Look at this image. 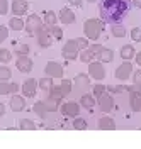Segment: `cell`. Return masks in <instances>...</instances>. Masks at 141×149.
Masks as SVG:
<instances>
[{
    "instance_id": "33",
    "label": "cell",
    "mask_w": 141,
    "mask_h": 149,
    "mask_svg": "<svg viewBox=\"0 0 141 149\" xmlns=\"http://www.w3.org/2000/svg\"><path fill=\"white\" fill-rule=\"evenodd\" d=\"M73 129H76V130H83V129H87V120L85 119H82V117H73Z\"/></svg>"
},
{
    "instance_id": "13",
    "label": "cell",
    "mask_w": 141,
    "mask_h": 149,
    "mask_svg": "<svg viewBox=\"0 0 141 149\" xmlns=\"http://www.w3.org/2000/svg\"><path fill=\"white\" fill-rule=\"evenodd\" d=\"M133 73V65L129 61H124L121 66H117V70H116V78L117 80H121V81H126Z\"/></svg>"
},
{
    "instance_id": "32",
    "label": "cell",
    "mask_w": 141,
    "mask_h": 149,
    "mask_svg": "<svg viewBox=\"0 0 141 149\" xmlns=\"http://www.w3.org/2000/svg\"><path fill=\"white\" fill-rule=\"evenodd\" d=\"M12 78V70L9 66H0V81H9Z\"/></svg>"
},
{
    "instance_id": "15",
    "label": "cell",
    "mask_w": 141,
    "mask_h": 149,
    "mask_svg": "<svg viewBox=\"0 0 141 149\" xmlns=\"http://www.w3.org/2000/svg\"><path fill=\"white\" fill-rule=\"evenodd\" d=\"M26 97L24 95H15L14 93V97H10V109L14 112H22L26 109Z\"/></svg>"
},
{
    "instance_id": "20",
    "label": "cell",
    "mask_w": 141,
    "mask_h": 149,
    "mask_svg": "<svg viewBox=\"0 0 141 149\" xmlns=\"http://www.w3.org/2000/svg\"><path fill=\"white\" fill-rule=\"evenodd\" d=\"M129 105H131V110H134V112L141 110V93L140 92L129 93Z\"/></svg>"
},
{
    "instance_id": "48",
    "label": "cell",
    "mask_w": 141,
    "mask_h": 149,
    "mask_svg": "<svg viewBox=\"0 0 141 149\" xmlns=\"http://www.w3.org/2000/svg\"><path fill=\"white\" fill-rule=\"evenodd\" d=\"M134 58H136V63L141 66V53H136V56H134Z\"/></svg>"
},
{
    "instance_id": "40",
    "label": "cell",
    "mask_w": 141,
    "mask_h": 149,
    "mask_svg": "<svg viewBox=\"0 0 141 149\" xmlns=\"http://www.w3.org/2000/svg\"><path fill=\"white\" fill-rule=\"evenodd\" d=\"M15 53L17 54H29V46L27 44H19L17 49H15Z\"/></svg>"
},
{
    "instance_id": "25",
    "label": "cell",
    "mask_w": 141,
    "mask_h": 149,
    "mask_svg": "<svg viewBox=\"0 0 141 149\" xmlns=\"http://www.w3.org/2000/svg\"><path fill=\"white\" fill-rule=\"evenodd\" d=\"M78 58H80L82 63H90V61H94L95 54L90 47H85V49H82V54H78Z\"/></svg>"
},
{
    "instance_id": "36",
    "label": "cell",
    "mask_w": 141,
    "mask_h": 149,
    "mask_svg": "<svg viewBox=\"0 0 141 149\" xmlns=\"http://www.w3.org/2000/svg\"><path fill=\"white\" fill-rule=\"evenodd\" d=\"M131 39L134 42H141V27L131 29Z\"/></svg>"
},
{
    "instance_id": "26",
    "label": "cell",
    "mask_w": 141,
    "mask_h": 149,
    "mask_svg": "<svg viewBox=\"0 0 141 149\" xmlns=\"http://www.w3.org/2000/svg\"><path fill=\"white\" fill-rule=\"evenodd\" d=\"M53 78L51 76H46V78H41L38 81V86L41 88V90H44V92H49L51 90V86H53Z\"/></svg>"
},
{
    "instance_id": "19",
    "label": "cell",
    "mask_w": 141,
    "mask_h": 149,
    "mask_svg": "<svg viewBox=\"0 0 141 149\" xmlns=\"http://www.w3.org/2000/svg\"><path fill=\"white\" fill-rule=\"evenodd\" d=\"M97 127L100 130H114L116 129V122H114L112 117H100Z\"/></svg>"
},
{
    "instance_id": "28",
    "label": "cell",
    "mask_w": 141,
    "mask_h": 149,
    "mask_svg": "<svg viewBox=\"0 0 141 149\" xmlns=\"http://www.w3.org/2000/svg\"><path fill=\"white\" fill-rule=\"evenodd\" d=\"M114 37H124L126 36V27L122 24H112V29H111Z\"/></svg>"
},
{
    "instance_id": "6",
    "label": "cell",
    "mask_w": 141,
    "mask_h": 149,
    "mask_svg": "<svg viewBox=\"0 0 141 149\" xmlns=\"http://www.w3.org/2000/svg\"><path fill=\"white\" fill-rule=\"evenodd\" d=\"M36 37H38V44L41 47H49L53 44V37L49 34V31H48V26H41V29H38V32H36Z\"/></svg>"
},
{
    "instance_id": "37",
    "label": "cell",
    "mask_w": 141,
    "mask_h": 149,
    "mask_svg": "<svg viewBox=\"0 0 141 149\" xmlns=\"http://www.w3.org/2000/svg\"><path fill=\"white\" fill-rule=\"evenodd\" d=\"M102 93H105V86H104V85H100V83H97L94 86V97H97V98H99Z\"/></svg>"
},
{
    "instance_id": "35",
    "label": "cell",
    "mask_w": 141,
    "mask_h": 149,
    "mask_svg": "<svg viewBox=\"0 0 141 149\" xmlns=\"http://www.w3.org/2000/svg\"><path fill=\"white\" fill-rule=\"evenodd\" d=\"M105 90L111 93V95H114V93H122V92H126V85H111Z\"/></svg>"
},
{
    "instance_id": "23",
    "label": "cell",
    "mask_w": 141,
    "mask_h": 149,
    "mask_svg": "<svg viewBox=\"0 0 141 149\" xmlns=\"http://www.w3.org/2000/svg\"><path fill=\"white\" fill-rule=\"evenodd\" d=\"M43 22H44V26H48V27H51V26H56L58 15L53 12V10H46V12H44V17H43Z\"/></svg>"
},
{
    "instance_id": "34",
    "label": "cell",
    "mask_w": 141,
    "mask_h": 149,
    "mask_svg": "<svg viewBox=\"0 0 141 149\" xmlns=\"http://www.w3.org/2000/svg\"><path fill=\"white\" fill-rule=\"evenodd\" d=\"M60 90H61V93H63V97H66L68 93L72 92V81H70V80H61Z\"/></svg>"
},
{
    "instance_id": "1",
    "label": "cell",
    "mask_w": 141,
    "mask_h": 149,
    "mask_svg": "<svg viewBox=\"0 0 141 149\" xmlns=\"http://www.w3.org/2000/svg\"><path fill=\"white\" fill-rule=\"evenodd\" d=\"M131 0H99L100 19L107 24H121L131 12Z\"/></svg>"
},
{
    "instance_id": "31",
    "label": "cell",
    "mask_w": 141,
    "mask_h": 149,
    "mask_svg": "<svg viewBox=\"0 0 141 149\" xmlns=\"http://www.w3.org/2000/svg\"><path fill=\"white\" fill-rule=\"evenodd\" d=\"M12 61V53H10V49H5V47H0V63H4V65H7Z\"/></svg>"
},
{
    "instance_id": "27",
    "label": "cell",
    "mask_w": 141,
    "mask_h": 149,
    "mask_svg": "<svg viewBox=\"0 0 141 149\" xmlns=\"http://www.w3.org/2000/svg\"><path fill=\"white\" fill-rule=\"evenodd\" d=\"M73 81H75L76 85H80V86H88V85H90V76L85 74V73H78L75 78H73Z\"/></svg>"
},
{
    "instance_id": "42",
    "label": "cell",
    "mask_w": 141,
    "mask_h": 149,
    "mask_svg": "<svg viewBox=\"0 0 141 149\" xmlns=\"http://www.w3.org/2000/svg\"><path fill=\"white\" fill-rule=\"evenodd\" d=\"M126 92H140L141 93V85L140 83H133V85H129V86H126Z\"/></svg>"
},
{
    "instance_id": "4",
    "label": "cell",
    "mask_w": 141,
    "mask_h": 149,
    "mask_svg": "<svg viewBox=\"0 0 141 149\" xmlns=\"http://www.w3.org/2000/svg\"><path fill=\"white\" fill-rule=\"evenodd\" d=\"M78 54H80V47L76 44V39H68L65 42V46H63V49H61V56L66 61H73V59L78 58Z\"/></svg>"
},
{
    "instance_id": "17",
    "label": "cell",
    "mask_w": 141,
    "mask_h": 149,
    "mask_svg": "<svg viewBox=\"0 0 141 149\" xmlns=\"http://www.w3.org/2000/svg\"><path fill=\"white\" fill-rule=\"evenodd\" d=\"M58 19L61 20V24H73L75 22V14H73L72 9L63 7V9L60 10V14H58Z\"/></svg>"
},
{
    "instance_id": "47",
    "label": "cell",
    "mask_w": 141,
    "mask_h": 149,
    "mask_svg": "<svg viewBox=\"0 0 141 149\" xmlns=\"http://www.w3.org/2000/svg\"><path fill=\"white\" fill-rule=\"evenodd\" d=\"M131 3L134 5V7H138V9H141V0H131Z\"/></svg>"
},
{
    "instance_id": "7",
    "label": "cell",
    "mask_w": 141,
    "mask_h": 149,
    "mask_svg": "<svg viewBox=\"0 0 141 149\" xmlns=\"http://www.w3.org/2000/svg\"><path fill=\"white\" fill-rule=\"evenodd\" d=\"M20 90H22V95H24V97H27V98H34L36 93H38V80H34V78H27V80L22 83Z\"/></svg>"
},
{
    "instance_id": "8",
    "label": "cell",
    "mask_w": 141,
    "mask_h": 149,
    "mask_svg": "<svg viewBox=\"0 0 141 149\" xmlns=\"http://www.w3.org/2000/svg\"><path fill=\"white\" fill-rule=\"evenodd\" d=\"M44 22L41 20V17H39L38 14H31V15H27V20H26V31H27V34H36L38 32V29H41V26H43Z\"/></svg>"
},
{
    "instance_id": "49",
    "label": "cell",
    "mask_w": 141,
    "mask_h": 149,
    "mask_svg": "<svg viewBox=\"0 0 141 149\" xmlns=\"http://www.w3.org/2000/svg\"><path fill=\"white\" fill-rule=\"evenodd\" d=\"M87 2H90V3H95V2H97V0H87Z\"/></svg>"
},
{
    "instance_id": "14",
    "label": "cell",
    "mask_w": 141,
    "mask_h": 149,
    "mask_svg": "<svg viewBox=\"0 0 141 149\" xmlns=\"http://www.w3.org/2000/svg\"><path fill=\"white\" fill-rule=\"evenodd\" d=\"M112 107H114V97L111 93H102L99 97V109L102 112H109L112 110Z\"/></svg>"
},
{
    "instance_id": "29",
    "label": "cell",
    "mask_w": 141,
    "mask_h": 149,
    "mask_svg": "<svg viewBox=\"0 0 141 149\" xmlns=\"http://www.w3.org/2000/svg\"><path fill=\"white\" fill-rule=\"evenodd\" d=\"M48 31H49V34H51L53 39H56V41H61V39H63V29L61 27L51 26V27H48Z\"/></svg>"
},
{
    "instance_id": "5",
    "label": "cell",
    "mask_w": 141,
    "mask_h": 149,
    "mask_svg": "<svg viewBox=\"0 0 141 149\" xmlns=\"http://www.w3.org/2000/svg\"><path fill=\"white\" fill-rule=\"evenodd\" d=\"M88 76L94 78V80H104L105 78V70L100 61H90L88 63Z\"/></svg>"
},
{
    "instance_id": "16",
    "label": "cell",
    "mask_w": 141,
    "mask_h": 149,
    "mask_svg": "<svg viewBox=\"0 0 141 149\" xmlns=\"http://www.w3.org/2000/svg\"><path fill=\"white\" fill-rule=\"evenodd\" d=\"M19 85L12 83V81H0V95H14L15 92H19Z\"/></svg>"
},
{
    "instance_id": "43",
    "label": "cell",
    "mask_w": 141,
    "mask_h": 149,
    "mask_svg": "<svg viewBox=\"0 0 141 149\" xmlns=\"http://www.w3.org/2000/svg\"><path fill=\"white\" fill-rule=\"evenodd\" d=\"M133 83H140L141 85V70H136L133 73Z\"/></svg>"
},
{
    "instance_id": "22",
    "label": "cell",
    "mask_w": 141,
    "mask_h": 149,
    "mask_svg": "<svg viewBox=\"0 0 141 149\" xmlns=\"http://www.w3.org/2000/svg\"><path fill=\"white\" fill-rule=\"evenodd\" d=\"M80 105H82L83 109H87V110H92V109L95 107V97L94 95H90V93L82 95V98H80Z\"/></svg>"
},
{
    "instance_id": "18",
    "label": "cell",
    "mask_w": 141,
    "mask_h": 149,
    "mask_svg": "<svg viewBox=\"0 0 141 149\" xmlns=\"http://www.w3.org/2000/svg\"><path fill=\"white\" fill-rule=\"evenodd\" d=\"M95 58L100 61V63H111L114 59V51L109 47H100V51L95 54Z\"/></svg>"
},
{
    "instance_id": "3",
    "label": "cell",
    "mask_w": 141,
    "mask_h": 149,
    "mask_svg": "<svg viewBox=\"0 0 141 149\" xmlns=\"http://www.w3.org/2000/svg\"><path fill=\"white\" fill-rule=\"evenodd\" d=\"M104 31V20H99V19H87L83 24V32L85 36L92 41H97L100 34Z\"/></svg>"
},
{
    "instance_id": "38",
    "label": "cell",
    "mask_w": 141,
    "mask_h": 149,
    "mask_svg": "<svg viewBox=\"0 0 141 149\" xmlns=\"http://www.w3.org/2000/svg\"><path fill=\"white\" fill-rule=\"evenodd\" d=\"M9 12V0H0V15H5Z\"/></svg>"
},
{
    "instance_id": "12",
    "label": "cell",
    "mask_w": 141,
    "mask_h": 149,
    "mask_svg": "<svg viewBox=\"0 0 141 149\" xmlns=\"http://www.w3.org/2000/svg\"><path fill=\"white\" fill-rule=\"evenodd\" d=\"M60 110L65 117H76L80 112V103L76 102H65L60 105Z\"/></svg>"
},
{
    "instance_id": "39",
    "label": "cell",
    "mask_w": 141,
    "mask_h": 149,
    "mask_svg": "<svg viewBox=\"0 0 141 149\" xmlns=\"http://www.w3.org/2000/svg\"><path fill=\"white\" fill-rule=\"evenodd\" d=\"M7 37H9V29L5 26H0V42H4Z\"/></svg>"
},
{
    "instance_id": "30",
    "label": "cell",
    "mask_w": 141,
    "mask_h": 149,
    "mask_svg": "<svg viewBox=\"0 0 141 149\" xmlns=\"http://www.w3.org/2000/svg\"><path fill=\"white\" fill-rule=\"evenodd\" d=\"M36 127L38 125L32 120H29V119H20L19 120V129H22V130H34Z\"/></svg>"
},
{
    "instance_id": "46",
    "label": "cell",
    "mask_w": 141,
    "mask_h": 149,
    "mask_svg": "<svg viewBox=\"0 0 141 149\" xmlns=\"http://www.w3.org/2000/svg\"><path fill=\"white\" fill-rule=\"evenodd\" d=\"M4 115H5V105L0 102V117H4Z\"/></svg>"
},
{
    "instance_id": "44",
    "label": "cell",
    "mask_w": 141,
    "mask_h": 149,
    "mask_svg": "<svg viewBox=\"0 0 141 149\" xmlns=\"http://www.w3.org/2000/svg\"><path fill=\"white\" fill-rule=\"evenodd\" d=\"M68 3H72L73 7H82L83 5V0H68Z\"/></svg>"
},
{
    "instance_id": "41",
    "label": "cell",
    "mask_w": 141,
    "mask_h": 149,
    "mask_svg": "<svg viewBox=\"0 0 141 149\" xmlns=\"http://www.w3.org/2000/svg\"><path fill=\"white\" fill-rule=\"evenodd\" d=\"M76 44H78V47H80V49H85V47L90 46V44H88V41H87L85 37H76Z\"/></svg>"
},
{
    "instance_id": "24",
    "label": "cell",
    "mask_w": 141,
    "mask_h": 149,
    "mask_svg": "<svg viewBox=\"0 0 141 149\" xmlns=\"http://www.w3.org/2000/svg\"><path fill=\"white\" fill-rule=\"evenodd\" d=\"M9 27L14 29V31H22V29L26 27V22L22 20L20 17H17V15H14V17L9 20Z\"/></svg>"
},
{
    "instance_id": "10",
    "label": "cell",
    "mask_w": 141,
    "mask_h": 149,
    "mask_svg": "<svg viewBox=\"0 0 141 149\" xmlns=\"http://www.w3.org/2000/svg\"><path fill=\"white\" fill-rule=\"evenodd\" d=\"M44 71H46L48 76H51L53 80L55 78H63V66L60 65V63H56V61H48L46 66H44Z\"/></svg>"
},
{
    "instance_id": "9",
    "label": "cell",
    "mask_w": 141,
    "mask_h": 149,
    "mask_svg": "<svg viewBox=\"0 0 141 149\" xmlns=\"http://www.w3.org/2000/svg\"><path fill=\"white\" fill-rule=\"evenodd\" d=\"M32 59L29 58L27 54H17V59H15V68L19 70L20 73H29V71H32Z\"/></svg>"
},
{
    "instance_id": "2",
    "label": "cell",
    "mask_w": 141,
    "mask_h": 149,
    "mask_svg": "<svg viewBox=\"0 0 141 149\" xmlns=\"http://www.w3.org/2000/svg\"><path fill=\"white\" fill-rule=\"evenodd\" d=\"M60 102H61V98H56V97H51V95H48V98L44 102H36L34 103V107H32V110L38 113L41 119H46V115L49 112H55L60 109Z\"/></svg>"
},
{
    "instance_id": "21",
    "label": "cell",
    "mask_w": 141,
    "mask_h": 149,
    "mask_svg": "<svg viewBox=\"0 0 141 149\" xmlns=\"http://www.w3.org/2000/svg\"><path fill=\"white\" fill-rule=\"evenodd\" d=\"M121 58L122 59H126V61H129V59H133L134 56H136V49H134V46L133 44H124V46L121 47Z\"/></svg>"
},
{
    "instance_id": "11",
    "label": "cell",
    "mask_w": 141,
    "mask_h": 149,
    "mask_svg": "<svg viewBox=\"0 0 141 149\" xmlns=\"http://www.w3.org/2000/svg\"><path fill=\"white\" fill-rule=\"evenodd\" d=\"M29 2L27 0H12V3H10V9H12V14L14 15H17V17H22V15H26L29 10Z\"/></svg>"
},
{
    "instance_id": "45",
    "label": "cell",
    "mask_w": 141,
    "mask_h": 149,
    "mask_svg": "<svg viewBox=\"0 0 141 149\" xmlns=\"http://www.w3.org/2000/svg\"><path fill=\"white\" fill-rule=\"evenodd\" d=\"M88 47H90V49H92V51H94V54H97V53H99V51H100V47H102V46H100V44H97V42H95V44H90V46H88Z\"/></svg>"
}]
</instances>
